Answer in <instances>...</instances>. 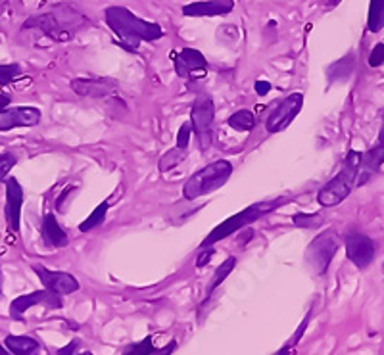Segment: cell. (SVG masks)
Here are the masks:
<instances>
[{"label": "cell", "instance_id": "cell-20", "mask_svg": "<svg viewBox=\"0 0 384 355\" xmlns=\"http://www.w3.org/2000/svg\"><path fill=\"white\" fill-rule=\"evenodd\" d=\"M354 71V54H348L342 60L335 62L328 68V83H335V81H344L348 79Z\"/></svg>", "mask_w": 384, "mask_h": 355}, {"label": "cell", "instance_id": "cell-40", "mask_svg": "<svg viewBox=\"0 0 384 355\" xmlns=\"http://www.w3.org/2000/svg\"><path fill=\"white\" fill-rule=\"evenodd\" d=\"M79 355H92L91 351H83V354H79Z\"/></svg>", "mask_w": 384, "mask_h": 355}, {"label": "cell", "instance_id": "cell-38", "mask_svg": "<svg viewBox=\"0 0 384 355\" xmlns=\"http://www.w3.org/2000/svg\"><path fill=\"white\" fill-rule=\"evenodd\" d=\"M0 355H12V354H10V351H8V349L4 348L2 344H0Z\"/></svg>", "mask_w": 384, "mask_h": 355}, {"label": "cell", "instance_id": "cell-37", "mask_svg": "<svg viewBox=\"0 0 384 355\" xmlns=\"http://www.w3.org/2000/svg\"><path fill=\"white\" fill-rule=\"evenodd\" d=\"M288 351H290V344H288V346H285V348H280L275 355H288Z\"/></svg>", "mask_w": 384, "mask_h": 355}, {"label": "cell", "instance_id": "cell-10", "mask_svg": "<svg viewBox=\"0 0 384 355\" xmlns=\"http://www.w3.org/2000/svg\"><path fill=\"white\" fill-rule=\"evenodd\" d=\"M71 89L77 96L106 98L118 92L119 83L112 77H77L71 81Z\"/></svg>", "mask_w": 384, "mask_h": 355}, {"label": "cell", "instance_id": "cell-7", "mask_svg": "<svg viewBox=\"0 0 384 355\" xmlns=\"http://www.w3.org/2000/svg\"><path fill=\"white\" fill-rule=\"evenodd\" d=\"M338 246L340 242L335 230H325L321 235H317L306 250V261L309 269L315 275H325L335 254L338 251Z\"/></svg>", "mask_w": 384, "mask_h": 355}, {"label": "cell", "instance_id": "cell-1", "mask_svg": "<svg viewBox=\"0 0 384 355\" xmlns=\"http://www.w3.org/2000/svg\"><path fill=\"white\" fill-rule=\"evenodd\" d=\"M106 23L112 29L113 35L118 37V44L125 50L137 52L142 41H158L163 37V29L154 21L140 20L131 10L123 6H110L104 12Z\"/></svg>", "mask_w": 384, "mask_h": 355}, {"label": "cell", "instance_id": "cell-34", "mask_svg": "<svg viewBox=\"0 0 384 355\" xmlns=\"http://www.w3.org/2000/svg\"><path fill=\"white\" fill-rule=\"evenodd\" d=\"M77 346H79V340H73L71 344H68L66 348L58 349V355H73V351L77 349Z\"/></svg>", "mask_w": 384, "mask_h": 355}, {"label": "cell", "instance_id": "cell-25", "mask_svg": "<svg viewBox=\"0 0 384 355\" xmlns=\"http://www.w3.org/2000/svg\"><path fill=\"white\" fill-rule=\"evenodd\" d=\"M185 152H187V150H181V148L175 147L173 150H169V152L163 154L160 158V161H158L160 171H169V169H173L175 166H179V163L185 160V156H187Z\"/></svg>", "mask_w": 384, "mask_h": 355}, {"label": "cell", "instance_id": "cell-17", "mask_svg": "<svg viewBox=\"0 0 384 355\" xmlns=\"http://www.w3.org/2000/svg\"><path fill=\"white\" fill-rule=\"evenodd\" d=\"M384 163V129L378 135V140L375 147L361 152V168H359V177H357V187H361L369 181L371 175L377 173Z\"/></svg>", "mask_w": 384, "mask_h": 355}, {"label": "cell", "instance_id": "cell-23", "mask_svg": "<svg viewBox=\"0 0 384 355\" xmlns=\"http://www.w3.org/2000/svg\"><path fill=\"white\" fill-rule=\"evenodd\" d=\"M384 27V0H371L369 15H367V29L377 33Z\"/></svg>", "mask_w": 384, "mask_h": 355}, {"label": "cell", "instance_id": "cell-19", "mask_svg": "<svg viewBox=\"0 0 384 355\" xmlns=\"http://www.w3.org/2000/svg\"><path fill=\"white\" fill-rule=\"evenodd\" d=\"M4 348L14 355H37L41 349V344L31 336H6Z\"/></svg>", "mask_w": 384, "mask_h": 355}, {"label": "cell", "instance_id": "cell-39", "mask_svg": "<svg viewBox=\"0 0 384 355\" xmlns=\"http://www.w3.org/2000/svg\"><path fill=\"white\" fill-rule=\"evenodd\" d=\"M2 285H4V277H2V271H0V296H2Z\"/></svg>", "mask_w": 384, "mask_h": 355}, {"label": "cell", "instance_id": "cell-42", "mask_svg": "<svg viewBox=\"0 0 384 355\" xmlns=\"http://www.w3.org/2000/svg\"><path fill=\"white\" fill-rule=\"evenodd\" d=\"M383 119H384V110H383Z\"/></svg>", "mask_w": 384, "mask_h": 355}, {"label": "cell", "instance_id": "cell-26", "mask_svg": "<svg viewBox=\"0 0 384 355\" xmlns=\"http://www.w3.org/2000/svg\"><path fill=\"white\" fill-rule=\"evenodd\" d=\"M292 223L300 229H319L323 225L321 213H296L292 217Z\"/></svg>", "mask_w": 384, "mask_h": 355}, {"label": "cell", "instance_id": "cell-21", "mask_svg": "<svg viewBox=\"0 0 384 355\" xmlns=\"http://www.w3.org/2000/svg\"><path fill=\"white\" fill-rule=\"evenodd\" d=\"M227 123H229L230 129H235V131L240 132H248L252 131L254 127H256V116L250 110H238L227 119Z\"/></svg>", "mask_w": 384, "mask_h": 355}, {"label": "cell", "instance_id": "cell-32", "mask_svg": "<svg viewBox=\"0 0 384 355\" xmlns=\"http://www.w3.org/2000/svg\"><path fill=\"white\" fill-rule=\"evenodd\" d=\"M202 254H200V258H198V261H196V267H198V269H202L204 265L206 263H210V259H211V256H213V250H211V248H202Z\"/></svg>", "mask_w": 384, "mask_h": 355}, {"label": "cell", "instance_id": "cell-2", "mask_svg": "<svg viewBox=\"0 0 384 355\" xmlns=\"http://www.w3.org/2000/svg\"><path fill=\"white\" fill-rule=\"evenodd\" d=\"M87 23H89V20L79 10H75L70 4H58V6L50 8L49 12H44V14L31 15L23 23V29L25 31L35 29V31H41L42 35H47L52 41L66 42L71 41Z\"/></svg>", "mask_w": 384, "mask_h": 355}, {"label": "cell", "instance_id": "cell-30", "mask_svg": "<svg viewBox=\"0 0 384 355\" xmlns=\"http://www.w3.org/2000/svg\"><path fill=\"white\" fill-rule=\"evenodd\" d=\"M190 137H192V125H190V123H182L179 132H177V148L187 150V148H189Z\"/></svg>", "mask_w": 384, "mask_h": 355}, {"label": "cell", "instance_id": "cell-41", "mask_svg": "<svg viewBox=\"0 0 384 355\" xmlns=\"http://www.w3.org/2000/svg\"><path fill=\"white\" fill-rule=\"evenodd\" d=\"M330 2H333V4H338V2H340V0H330Z\"/></svg>", "mask_w": 384, "mask_h": 355}, {"label": "cell", "instance_id": "cell-31", "mask_svg": "<svg viewBox=\"0 0 384 355\" xmlns=\"http://www.w3.org/2000/svg\"><path fill=\"white\" fill-rule=\"evenodd\" d=\"M384 63V44H377L375 49L371 50V56H369V66L371 68H378V66H383Z\"/></svg>", "mask_w": 384, "mask_h": 355}, {"label": "cell", "instance_id": "cell-4", "mask_svg": "<svg viewBox=\"0 0 384 355\" xmlns=\"http://www.w3.org/2000/svg\"><path fill=\"white\" fill-rule=\"evenodd\" d=\"M233 175V166L227 160H217L210 166H206L200 171H196L187 179L185 187H182V196L187 200H196L200 196H206L221 188L225 182L229 181Z\"/></svg>", "mask_w": 384, "mask_h": 355}, {"label": "cell", "instance_id": "cell-35", "mask_svg": "<svg viewBox=\"0 0 384 355\" xmlns=\"http://www.w3.org/2000/svg\"><path fill=\"white\" fill-rule=\"evenodd\" d=\"M10 102H12L10 94H0V112H2V110H6L8 106H10Z\"/></svg>", "mask_w": 384, "mask_h": 355}, {"label": "cell", "instance_id": "cell-36", "mask_svg": "<svg viewBox=\"0 0 384 355\" xmlns=\"http://www.w3.org/2000/svg\"><path fill=\"white\" fill-rule=\"evenodd\" d=\"M8 6H10V0H0V15L6 12Z\"/></svg>", "mask_w": 384, "mask_h": 355}, {"label": "cell", "instance_id": "cell-3", "mask_svg": "<svg viewBox=\"0 0 384 355\" xmlns=\"http://www.w3.org/2000/svg\"><path fill=\"white\" fill-rule=\"evenodd\" d=\"M359 168H361V152L349 150L346 154L342 169L319 190V194H317L319 204L325 208H330V206H338L340 202H344L357 185Z\"/></svg>", "mask_w": 384, "mask_h": 355}, {"label": "cell", "instance_id": "cell-9", "mask_svg": "<svg viewBox=\"0 0 384 355\" xmlns=\"http://www.w3.org/2000/svg\"><path fill=\"white\" fill-rule=\"evenodd\" d=\"M302 106H304V94L302 92H292L290 96H287L280 102L271 116L267 118L266 127L269 132H280L285 131L290 123H292L296 116L300 113Z\"/></svg>", "mask_w": 384, "mask_h": 355}, {"label": "cell", "instance_id": "cell-15", "mask_svg": "<svg viewBox=\"0 0 384 355\" xmlns=\"http://www.w3.org/2000/svg\"><path fill=\"white\" fill-rule=\"evenodd\" d=\"M4 185H6V206H4L6 225L12 232H18L20 230L21 206H23V188L14 177H8Z\"/></svg>", "mask_w": 384, "mask_h": 355}, {"label": "cell", "instance_id": "cell-12", "mask_svg": "<svg viewBox=\"0 0 384 355\" xmlns=\"http://www.w3.org/2000/svg\"><path fill=\"white\" fill-rule=\"evenodd\" d=\"M33 271L39 275L42 286L52 294H58V296H68V294H73L79 290V282L73 275L63 271H50L42 265H33L31 267Z\"/></svg>", "mask_w": 384, "mask_h": 355}, {"label": "cell", "instance_id": "cell-8", "mask_svg": "<svg viewBox=\"0 0 384 355\" xmlns=\"http://www.w3.org/2000/svg\"><path fill=\"white\" fill-rule=\"evenodd\" d=\"M344 244H346V256L357 269H367L373 263L377 248L367 235L359 230H348L344 235Z\"/></svg>", "mask_w": 384, "mask_h": 355}, {"label": "cell", "instance_id": "cell-33", "mask_svg": "<svg viewBox=\"0 0 384 355\" xmlns=\"http://www.w3.org/2000/svg\"><path fill=\"white\" fill-rule=\"evenodd\" d=\"M254 89H256V92H258L259 96H266L267 92L271 91V83L269 81H256V85H254Z\"/></svg>", "mask_w": 384, "mask_h": 355}, {"label": "cell", "instance_id": "cell-28", "mask_svg": "<svg viewBox=\"0 0 384 355\" xmlns=\"http://www.w3.org/2000/svg\"><path fill=\"white\" fill-rule=\"evenodd\" d=\"M21 77V68L18 63H0V85H8Z\"/></svg>", "mask_w": 384, "mask_h": 355}, {"label": "cell", "instance_id": "cell-13", "mask_svg": "<svg viewBox=\"0 0 384 355\" xmlns=\"http://www.w3.org/2000/svg\"><path fill=\"white\" fill-rule=\"evenodd\" d=\"M41 110L33 106L6 108L0 112V131H10L16 127H35L41 123Z\"/></svg>", "mask_w": 384, "mask_h": 355}, {"label": "cell", "instance_id": "cell-5", "mask_svg": "<svg viewBox=\"0 0 384 355\" xmlns=\"http://www.w3.org/2000/svg\"><path fill=\"white\" fill-rule=\"evenodd\" d=\"M283 202L287 200H275V202H261V204H254V206H248L242 211H238L235 216H230L229 219H225L223 223H219L216 229L211 230L210 235L206 237V240L202 242V248H211L213 244L223 240V238H229L230 235L235 232H240V230L252 225L254 221H258L267 213H271L273 209H277Z\"/></svg>", "mask_w": 384, "mask_h": 355}, {"label": "cell", "instance_id": "cell-22", "mask_svg": "<svg viewBox=\"0 0 384 355\" xmlns=\"http://www.w3.org/2000/svg\"><path fill=\"white\" fill-rule=\"evenodd\" d=\"M108 208H110V202H108V200L100 204V206H97L91 216L87 217L83 223L79 225V230H81V232H89V230H92V229H98V227H100V225L106 221Z\"/></svg>", "mask_w": 384, "mask_h": 355}, {"label": "cell", "instance_id": "cell-14", "mask_svg": "<svg viewBox=\"0 0 384 355\" xmlns=\"http://www.w3.org/2000/svg\"><path fill=\"white\" fill-rule=\"evenodd\" d=\"M175 71L177 75L182 79H190V77H202L208 70V62L200 50L196 49H182L179 54L173 56Z\"/></svg>", "mask_w": 384, "mask_h": 355}, {"label": "cell", "instance_id": "cell-11", "mask_svg": "<svg viewBox=\"0 0 384 355\" xmlns=\"http://www.w3.org/2000/svg\"><path fill=\"white\" fill-rule=\"evenodd\" d=\"M33 306H47L52 307V309H60L62 307V296L49 292L47 288L44 290H37V292L25 294V296H20L10 306V317L16 320H21L25 311Z\"/></svg>", "mask_w": 384, "mask_h": 355}, {"label": "cell", "instance_id": "cell-18", "mask_svg": "<svg viewBox=\"0 0 384 355\" xmlns=\"http://www.w3.org/2000/svg\"><path fill=\"white\" fill-rule=\"evenodd\" d=\"M41 238L44 246H49V248H63V246H68V242H70L68 232L60 227L54 213H47V216L42 217Z\"/></svg>", "mask_w": 384, "mask_h": 355}, {"label": "cell", "instance_id": "cell-43", "mask_svg": "<svg viewBox=\"0 0 384 355\" xmlns=\"http://www.w3.org/2000/svg\"><path fill=\"white\" fill-rule=\"evenodd\" d=\"M383 269H384V265H383Z\"/></svg>", "mask_w": 384, "mask_h": 355}, {"label": "cell", "instance_id": "cell-16", "mask_svg": "<svg viewBox=\"0 0 384 355\" xmlns=\"http://www.w3.org/2000/svg\"><path fill=\"white\" fill-rule=\"evenodd\" d=\"M235 8V0H200L182 6V14L187 18H216L230 14Z\"/></svg>", "mask_w": 384, "mask_h": 355}, {"label": "cell", "instance_id": "cell-24", "mask_svg": "<svg viewBox=\"0 0 384 355\" xmlns=\"http://www.w3.org/2000/svg\"><path fill=\"white\" fill-rule=\"evenodd\" d=\"M235 267H237V258H235V256H230V258H227L223 261V263L217 267L216 275H213V279H211L210 288H208V298H210L211 292L216 290L217 286L221 285V282H223V280L227 279V277H229V275H230V273H233V269H235ZM208 298H206V299H208Z\"/></svg>", "mask_w": 384, "mask_h": 355}, {"label": "cell", "instance_id": "cell-6", "mask_svg": "<svg viewBox=\"0 0 384 355\" xmlns=\"http://www.w3.org/2000/svg\"><path fill=\"white\" fill-rule=\"evenodd\" d=\"M213 118H216V106L211 100L210 94H198V98L192 104L190 110V125L198 140V148L206 152L211 147V125H213Z\"/></svg>", "mask_w": 384, "mask_h": 355}, {"label": "cell", "instance_id": "cell-29", "mask_svg": "<svg viewBox=\"0 0 384 355\" xmlns=\"http://www.w3.org/2000/svg\"><path fill=\"white\" fill-rule=\"evenodd\" d=\"M16 166V158L12 154H0V182H4L8 179L10 169Z\"/></svg>", "mask_w": 384, "mask_h": 355}, {"label": "cell", "instance_id": "cell-27", "mask_svg": "<svg viewBox=\"0 0 384 355\" xmlns=\"http://www.w3.org/2000/svg\"><path fill=\"white\" fill-rule=\"evenodd\" d=\"M154 351H156V348H154L152 336H148V338H144V340H140L139 344H131V346H127L121 355H152Z\"/></svg>", "mask_w": 384, "mask_h": 355}]
</instances>
